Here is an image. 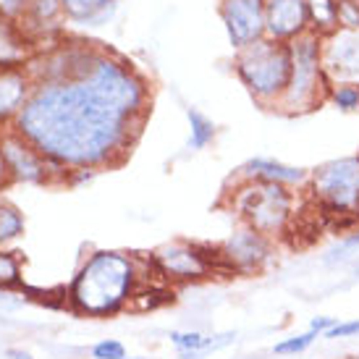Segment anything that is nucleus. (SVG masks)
<instances>
[{"label": "nucleus", "instance_id": "f257e3e1", "mask_svg": "<svg viewBox=\"0 0 359 359\" xmlns=\"http://www.w3.org/2000/svg\"><path fill=\"white\" fill-rule=\"evenodd\" d=\"M152 84L129 58L74 42L69 76L34 84L13 129L63 168H116L147 123Z\"/></svg>", "mask_w": 359, "mask_h": 359}, {"label": "nucleus", "instance_id": "f03ea898", "mask_svg": "<svg viewBox=\"0 0 359 359\" xmlns=\"http://www.w3.org/2000/svg\"><path fill=\"white\" fill-rule=\"evenodd\" d=\"M147 257L129 252L97 250L81 259L69 289L63 291V304L84 318H113L131 307L134 297L150 286Z\"/></svg>", "mask_w": 359, "mask_h": 359}, {"label": "nucleus", "instance_id": "7ed1b4c3", "mask_svg": "<svg viewBox=\"0 0 359 359\" xmlns=\"http://www.w3.org/2000/svg\"><path fill=\"white\" fill-rule=\"evenodd\" d=\"M231 194V210L239 223L268 236L283 239L297 226V191L268 181H241Z\"/></svg>", "mask_w": 359, "mask_h": 359}, {"label": "nucleus", "instance_id": "20e7f679", "mask_svg": "<svg viewBox=\"0 0 359 359\" xmlns=\"http://www.w3.org/2000/svg\"><path fill=\"white\" fill-rule=\"evenodd\" d=\"M233 71L259 108L276 110L291 79V45L262 37L236 50Z\"/></svg>", "mask_w": 359, "mask_h": 359}, {"label": "nucleus", "instance_id": "39448f33", "mask_svg": "<svg viewBox=\"0 0 359 359\" xmlns=\"http://www.w3.org/2000/svg\"><path fill=\"white\" fill-rule=\"evenodd\" d=\"M330 79L323 69V40L318 34H304L291 42V79L276 105L283 116H304L328 102Z\"/></svg>", "mask_w": 359, "mask_h": 359}, {"label": "nucleus", "instance_id": "423d86ee", "mask_svg": "<svg viewBox=\"0 0 359 359\" xmlns=\"http://www.w3.org/2000/svg\"><path fill=\"white\" fill-rule=\"evenodd\" d=\"M309 197L325 220L351 215L359 205V155L323 163L309 170Z\"/></svg>", "mask_w": 359, "mask_h": 359}, {"label": "nucleus", "instance_id": "0eeeda50", "mask_svg": "<svg viewBox=\"0 0 359 359\" xmlns=\"http://www.w3.org/2000/svg\"><path fill=\"white\" fill-rule=\"evenodd\" d=\"M163 283H200L215 273H226L218 247L194 241H168L150 255Z\"/></svg>", "mask_w": 359, "mask_h": 359}, {"label": "nucleus", "instance_id": "6e6552de", "mask_svg": "<svg viewBox=\"0 0 359 359\" xmlns=\"http://www.w3.org/2000/svg\"><path fill=\"white\" fill-rule=\"evenodd\" d=\"M273 244L268 236L257 233L255 229L239 223V229L231 231L229 239L218 244V255L226 273H239V276H252L259 273L273 257Z\"/></svg>", "mask_w": 359, "mask_h": 359}, {"label": "nucleus", "instance_id": "1a4fd4ad", "mask_svg": "<svg viewBox=\"0 0 359 359\" xmlns=\"http://www.w3.org/2000/svg\"><path fill=\"white\" fill-rule=\"evenodd\" d=\"M268 0H220L218 13L233 50H241L265 37Z\"/></svg>", "mask_w": 359, "mask_h": 359}, {"label": "nucleus", "instance_id": "9d476101", "mask_svg": "<svg viewBox=\"0 0 359 359\" xmlns=\"http://www.w3.org/2000/svg\"><path fill=\"white\" fill-rule=\"evenodd\" d=\"M0 147H3L13 184L16 181L19 184H50V181H55L48 158L34 150L13 126L0 131Z\"/></svg>", "mask_w": 359, "mask_h": 359}, {"label": "nucleus", "instance_id": "9b49d317", "mask_svg": "<svg viewBox=\"0 0 359 359\" xmlns=\"http://www.w3.org/2000/svg\"><path fill=\"white\" fill-rule=\"evenodd\" d=\"M323 40V69L330 84H359V32L336 29Z\"/></svg>", "mask_w": 359, "mask_h": 359}, {"label": "nucleus", "instance_id": "f8f14e48", "mask_svg": "<svg viewBox=\"0 0 359 359\" xmlns=\"http://www.w3.org/2000/svg\"><path fill=\"white\" fill-rule=\"evenodd\" d=\"M309 34V16L304 0H268L265 8V37L291 45Z\"/></svg>", "mask_w": 359, "mask_h": 359}, {"label": "nucleus", "instance_id": "ddd939ff", "mask_svg": "<svg viewBox=\"0 0 359 359\" xmlns=\"http://www.w3.org/2000/svg\"><path fill=\"white\" fill-rule=\"evenodd\" d=\"M241 181H268V184H280L289 189H304L309 184V170L286 165L273 158H252L239 168Z\"/></svg>", "mask_w": 359, "mask_h": 359}, {"label": "nucleus", "instance_id": "4468645a", "mask_svg": "<svg viewBox=\"0 0 359 359\" xmlns=\"http://www.w3.org/2000/svg\"><path fill=\"white\" fill-rule=\"evenodd\" d=\"M34 81L24 69H0V126H13L21 108L27 105Z\"/></svg>", "mask_w": 359, "mask_h": 359}, {"label": "nucleus", "instance_id": "2eb2a0df", "mask_svg": "<svg viewBox=\"0 0 359 359\" xmlns=\"http://www.w3.org/2000/svg\"><path fill=\"white\" fill-rule=\"evenodd\" d=\"M34 55V45L16 21L0 16V69H24Z\"/></svg>", "mask_w": 359, "mask_h": 359}, {"label": "nucleus", "instance_id": "dca6fc26", "mask_svg": "<svg viewBox=\"0 0 359 359\" xmlns=\"http://www.w3.org/2000/svg\"><path fill=\"white\" fill-rule=\"evenodd\" d=\"M116 8V0H63L66 19L74 24H87V27H100L102 21L110 19Z\"/></svg>", "mask_w": 359, "mask_h": 359}, {"label": "nucleus", "instance_id": "f3484780", "mask_svg": "<svg viewBox=\"0 0 359 359\" xmlns=\"http://www.w3.org/2000/svg\"><path fill=\"white\" fill-rule=\"evenodd\" d=\"M309 16V32L318 37H328L339 29V0H304Z\"/></svg>", "mask_w": 359, "mask_h": 359}, {"label": "nucleus", "instance_id": "a211bd4d", "mask_svg": "<svg viewBox=\"0 0 359 359\" xmlns=\"http://www.w3.org/2000/svg\"><path fill=\"white\" fill-rule=\"evenodd\" d=\"M187 118H189V150H205L215 142L218 126L212 123V118H208L202 110L187 108Z\"/></svg>", "mask_w": 359, "mask_h": 359}, {"label": "nucleus", "instance_id": "6ab92c4d", "mask_svg": "<svg viewBox=\"0 0 359 359\" xmlns=\"http://www.w3.org/2000/svg\"><path fill=\"white\" fill-rule=\"evenodd\" d=\"M24 233V215L16 205L0 200V250H6L11 241Z\"/></svg>", "mask_w": 359, "mask_h": 359}, {"label": "nucleus", "instance_id": "aec40b11", "mask_svg": "<svg viewBox=\"0 0 359 359\" xmlns=\"http://www.w3.org/2000/svg\"><path fill=\"white\" fill-rule=\"evenodd\" d=\"M328 102L341 113L359 110V84H333L328 92Z\"/></svg>", "mask_w": 359, "mask_h": 359}, {"label": "nucleus", "instance_id": "412c9836", "mask_svg": "<svg viewBox=\"0 0 359 359\" xmlns=\"http://www.w3.org/2000/svg\"><path fill=\"white\" fill-rule=\"evenodd\" d=\"M21 286V259L16 252L0 250V289H19Z\"/></svg>", "mask_w": 359, "mask_h": 359}, {"label": "nucleus", "instance_id": "4be33fe9", "mask_svg": "<svg viewBox=\"0 0 359 359\" xmlns=\"http://www.w3.org/2000/svg\"><path fill=\"white\" fill-rule=\"evenodd\" d=\"M318 339H320L318 333L304 330V333H297V336H291V339H280L278 344L273 346V354H278V357H297V354H304Z\"/></svg>", "mask_w": 359, "mask_h": 359}, {"label": "nucleus", "instance_id": "5701e85b", "mask_svg": "<svg viewBox=\"0 0 359 359\" xmlns=\"http://www.w3.org/2000/svg\"><path fill=\"white\" fill-rule=\"evenodd\" d=\"M123 357H129V354H126V346L118 339H102L92 346V359H123Z\"/></svg>", "mask_w": 359, "mask_h": 359}, {"label": "nucleus", "instance_id": "b1692460", "mask_svg": "<svg viewBox=\"0 0 359 359\" xmlns=\"http://www.w3.org/2000/svg\"><path fill=\"white\" fill-rule=\"evenodd\" d=\"M339 29L359 32V0H339Z\"/></svg>", "mask_w": 359, "mask_h": 359}, {"label": "nucleus", "instance_id": "393cba45", "mask_svg": "<svg viewBox=\"0 0 359 359\" xmlns=\"http://www.w3.org/2000/svg\"><path fill=\"white\" fill-rule=\"evenodd\" d=\"M29 8V0H0V16L19 24L21 16Z\"/></svg>", "mask_w": 359, "mask_h": 359}, {"label": "nucleus", "instance_id": "a878e982", "mask_svg": "<svg viewBox=\"0 0 359 359\" xmlns=\"http://www.w3.org/2000/svg\"><path fill=\"white\" fill-rule=\"evenodd\" d=\"M354 336H359V320H344V323H336L323 339L336 341V339H354Z\"/></svg>", "mask_w": 359, "mask_h": 359}, {"label": "nucleus", "instance_id": "bb28decb", "mask_svg": "<svg viewBox=\"0 0 359 359\" xmlns=\"http://www.w3.org/2000/svg\"><path fill=\"white\" fill-rule=\"evenodd\" d=\"M95 176H97V170H95V168H74V170H69V179H66V184H69V187H81V184L92 181Z\"/></svg>", "mask_w": 359, "mask_h": 359}, {"label": "nucleus", "instance_id": "cd10ccee", "mask_svg": "<svg viewBox=\"0 0 359 359\" xmlns=\"http://www.w3.org/2000/svg\"><path fill=\"white\" fill-rule=\"evenodd\" d=\"M336 323H339L336 318H328V315H320V318H312V320H309V330H312V333H318L320 339H323V336H325V333H328V330L333 328Z\"/></svg>", "mask_w": 359, "mask_h": 359}, {"label": "nucleus", "instance_id": "c85d7f7f", "mask_svg": "<svg viewBox=\"0 0 359 359\" xmlns=\"http://www.w3.org/2000/svg\"><path fill=\"white\" fill-rule=\"evenodd\" d=\"M21 307V299H16V294L0 289V312H11V309Z\"/></svg>", "mask_w": 359, "mask_h": 359}, {"label": "nucleus", "instance_id": "c756f323", "mask_svg": "<svg viewBox=\"0 0 359 359\" xmlns=\"http://www.w3.org/2000/svg\"><path fill=\"white\" fill-rule=\"evenodd\" d=\"M13 179H11V170H8V163H6V155H3V147H0V191L8 189Z\"/></svg>", "mask_w": 359, "mask_h": 359}, {"label": "nucleus", "instance_id": "7c9ffc66", "mask_svg": "<svg viewBox=\"0 0 359 359\" xmlns=\"http://www.w3.org/2000/svg\"><path fill=\"white\" fill-rule=\"evenodd\" d=\"M6 359H34V357L24 349H6Z\"/></svg>", "mask_w": 359, "mask_h": 359}, {"label": "nucleus", "instance_id": "2f4dec72", "mask_svg": "<svg viewBox=\"0 0 359 359\" xmlns=\"http://www.w3.org/2000/svg\"><path fill=\"white\" fill-rule=\"evenodd\" d=\"M351 215H354V220H357V223H359V205H357V208H354V212H351Z\"/></svg>", "mask_w": 359, "mask_h": 359}, {"label": "nucleus", "instance_id": "473e14b6", "mask_svg": "<svg viewBox=\"0 0 359 359\" xmlns=\"http://www.w3.org/2000/svg\"><path fill=\"white\" fill-rule=\"evenodd\" d=\"M354 276H357V278H359V265H357V273H354Z\"/></svg>", "mask_w": 359, "mask_h": 359}, {"label": "nucleus", "instance_id": "72a5a7b5", "mask_svg": "<svg viewBox=\"0 0 359 359\" xmlns=\"http://www.w3.org/2000/svg\"><path fill=\"white\" fill-rule=\"evenodd\" d=\"M346 359H359V357H346Z\"/></svg>", "mask_w": 359, "mask_h": 359}]
</instances>
